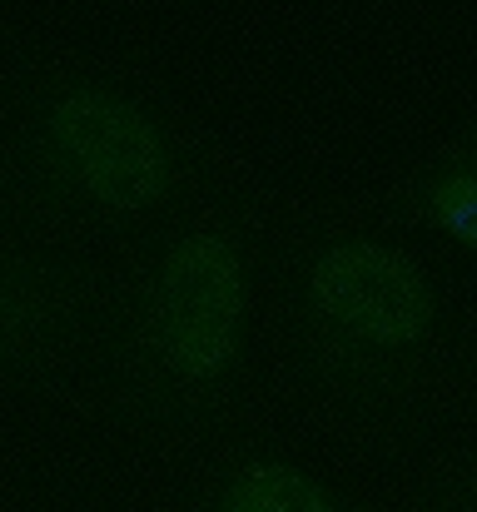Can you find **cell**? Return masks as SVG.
<instances>
[{
	"label": "cell",
	"mask_w": 477,
	"mask_h": 512,
	"mask_svg": "<svg viewBox=\"0 0 477 512\" xmlns=\"http://www.w3.org/2000/svg\"><path fill=\"white\" fill-rule=\"evenodd\" d=\"M244 174L239 155L159 80L60 50L0 85V224L125 249Z\"/></svg>",
	"instance_id": "obj_1"
},
{
	"label": "cell",
	"mask_w": 477,
	"mask_h": 512,
	"mask_svg": "<svg viewBox=\"0 0 477 512\" xmlns=\"http://www.w3.org/2000/svg\"><path fill=\"white\" fill-rule=\"evenodd\" d=\"M269 194L239 174L115 259L85 393L150 443L219 448L244 408L259 289L269 279Z\"/></svg>",
	"instance_id": "obj_2"
},
{
	"label": "cell",
	"mask_w": 477,
	"mask_h": 512,
	"mask_svg": "<svg viewBox=\"0 0 477 512\" xmlns=\"http://www.w3.org/2000/svg\"><path fill=\"white\" fill-rule=\"evenodd\" d=\"M289 378L363 438L418 433L448 373V299L378 214L304 204L269 239Z\"/></svg>",
	"instance_id": "obj_3"
},
{
	"label": "cell",
	"mask_w": 477,
	"mask_h": 512,
	"mask_svg": "<svg viewBox=\"0 0 477 512\" xmlns=\"http://www.w3.org/2000/svg\"><path fill=\"white\" fill-rule=\"evenodd\" d=\"M115 259L0 224V388L85 378Z\"/></svg>",
	"instance_id": "obj_4"
},
{
	"label": "cell",
	"mask_w": 477,
	"mask_h": 512,
	"mask_svg": "<svg viewBox=\"0 0 477 512\" xmlns=\"http://www.w3.org/2000/svg\"><path fill=\"white\" fill-rule=\"evenodd\" d=\"M189 512H373L358 503L353 493H343L338 483H328L314 473L304 458L259 443V438H224L219 448H209Z\"/></svg>",
	"instance_id": "obj_5"
},
{
	"label": "cell",
	"mask_w": 477,
	"mask_h": 512,
	"mask_svg": "<svg viewBox=\"0 0 477 512\" xmlns=\"http://www.w3.org/2000/svg\"><path fill=\"white\" fill-rule=\"evenodd\" d=\"M378 219L477 254V105L378 194Z\"/></svg>",
	"instance_id": "obj_6"
},
{
	"label": "cell",
	"mask_w": 477,
	"mask_h": 512,
	"mask_svg": "<svg viewBox=\"0 0 477 512\" xmlns=\"http://www.w3.org/2000/svg\"><path fill=\"white\" fill-rule=\"evenodd\" d=\"M413 512H477V443L428 473Z\"/></svg>",
	"instance_id": "obj_7"
},
{
	"label": "cell",
	"mask_w": 477,
	"mask_h": 512,
	"mask_svg": "<svg viewBox=\"0 0 477 512\" xmlns=\"http://www.w3.org/2000/svg\"><path fill=\"white\" fill-rule=\"evenodd\" d=\"M463 363H468V378H473V388H477V314L468 319V329H463Z\"/></svg>",
	"instance_id": "obj_8"
}]
</instances>
